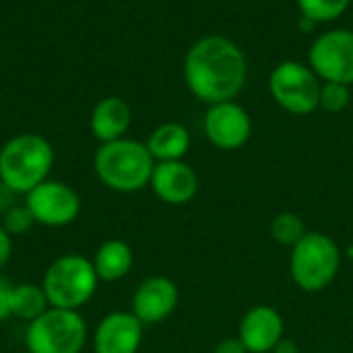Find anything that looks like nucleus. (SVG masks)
<instances>
[{
    "instance_id": "1",
    "label": "nucleus",
    "mask_w": 353,
    "mask_h": 353,
    "mask_svg": "<svg viewBox=\"0 0 353 353\" xmlns=\"http://www.w3.org/2000/svg\"><path fill=\"white\" fill-rule=\"evenodd\" d=\"M188 91L209 105L232 101L246 85V56L223 35H205L190 46L184 58Z\"/></svg>"
},
{
    "instance_id": "2",
    "label": "nucleus",
    "mask_w": 353,
    "mask_h": 353,
    "mask_svg": "<svg viewBox=\"0 0 353 353\" xmlns=\"http://www.w3.org/2000/svg\"><path fill=\"white\" fill-rule=\"evenodd\" d=\"M155 159L145 143L134 139H118L101 143L93 157L95 176L114 192H139L151 182Z\"/></svg>"
},
{
    "instance_id": "3",
    "label": "nucleus",
    "mask_w": 353,
    "mask_h": 353,
    "mask_svg": "<svg viewBox=\"0 0 353 353\" xmlns=\"http://www.w3.org/2000/svg\"><path fill=\"white\" fill-rule=\"evenodd\" d=\"M54 165L50 141L35 132H23L0 147V182L14 194H27L48 180Z\"/></svg>"
},
{
    "instance_id": "4",
    "label": "nucleus",
    "mask_w": 353,
    "mask_h": 353,
    "mask_svg": "<svg viewBox=\"0 0 353 353\" xmlns=\"http://www.w3.org/2000/svg\"><path fill=\"white\" fill-rule=\"evenodd\" d=\"M341 248L323 232H310L292 248L290 273L294 283L306 294L327 290L339 275Z\"/></svg>"
},
{
    "instance_id": "5",
    "label": "nucleus",
    "mask_w": 353,
    "mask_h": 353,
    "mask_svg": "<svg viewBox=\"0 0 353 353\" xmlns=\"http://www.w3.org/2000/svg\"><path fill=\"white\" fill-rule=\"evenodd\" d=\"M97 283L91 259L74 252L52 261L41 279L50 306L62 310H81L95 296Z\"/></svg>"
},
{
    "instance_id": "6",
    "label": "nucleus",
    "mask_w": 353,
    "mask_h": 353,
    "mask_svg": "<svg viewBox=\"0 0 353 353\" xmlns=\"http://www.w3.org/2000/svg\"><path fill=\"white\" fill-rule=\"evenodd\" d=\"M89 329L79 310L48 308L31 321L25 331L29 353H81L87 345Z\"/></svg>"
},
{
    "instance_id": "7",
    "label": "nucleus",
    "mask_w": 353,
    "mask_h": 353,
    "mask_svg": "<svg viewBox=\"0 0 353 353\" xmlns=\"http://www.w3.org/2000/svg\"><path fill=\"white\" fill-rule=\"evenodd\" d=\"M321 87L319 74L298 60L279 62L269 77L273 99L294 116H308L321 108Z\"/></svg>"
},
{
    "instance_id": "8",
    "label": "nucleus",
    "mask_w": 353,
    "mask_h": 353,
    "mask_svg": "<svg viewBox=\"0 0 353 353\" xmlns=\"http://www.w3.org/2000/svg\"><path fill=\"white\" fill-rule=\"evenodd\" d=\"M25 207L31 211L37 225L64 228L79 217L81 196L70 184L48 178L25 194Z\"/></svg>"
},
{
    "instance_id": "9",
    "label": "nucleus",
    "mask_w": 353,
    "mask_h": 353,
    "mask_svg": "<svg viewBox=\"0 0 353 353\" xmlns=\"http://www.w3.org/2000/svg\"><path fill=\"white\" fill-rule=\"evenodd\" d=\"M308 60L323 83L353 85V31L331 29L321 33L310 46Z\"/></svg>"
},
{
    "instance_id": "10",
    "label": "nucleus",
    "mask_w": 353,
    "mask_h": 353,
    "mask_svg": "<svg viewBox=\"0 0 353 353\" xmlns=\"http://www.w3.org/2000/svg\"><path fill=\"white\" fill-rule=\"evenodd\" d=\"M203 130L211 145L221 151L244 147L252 134V118L238 101H221L209 105L203 118Z\"/></svg>"
},
{
    "instance_id": "11",
    "label": "nucleus",
    "mask_w": 353,
    "mask_h": 353,
    "mask_svg": "<svg viewBox=\"0 0 353 353\" xmlns=\"http://www.w3.org/2000/svg\"><path fill=\"white\" fill-rule=\"evenodd\" d=\"M180 302V292L178 285L163 275H153L147 277L145 281L139 283V288L132 294V304L130 312L145 325H161L168 321Z\"/></svg>"
},
{
    "instance_id": "12",
    "label": "nucleus",
    "mask_w": 353,
    "mask_h": 353,
    "mask_svg": "<svg viewBox=\"0 0 353 353\" xmlns=\"http://www.w3.org/2000/svg\"><path fill=\"white\" fill-rule=\"evenodd\" d=\"M145 325L130 310H114L105 314L93 333L95 353H139Z\"/></svg>"
},
{
    "instance_id": "13",
    "label": "nucleus",
    "mask_w": 353,
    "mask_h": 353,
    "mask_svg": "<svg viewBox=\"0 0 353 353\" xmlns=\"http://www.w3.org/2000/svg\"><path fill=\"white\" fill-rule=\"evenodd\" d=\"M238 337L248 353H273L285 337V321L269 304H256L240 321Z\"/></svg>"
},
{
    "instance_id": "14",
    "label": "nucleus",
    "mask_w": 353,
    "mask_h": 353,
    "mask_svg": "<svg viewBox=\"0 0 353 353\" xmlns=\"http://www.w3.org/2000/svg\"><path fill=\"white\" fill-rule=\"evenodd\" d=\"M153 194L165 205H186L199 192V176L184 161H157L149 182Z\"/></svg>"
},
{
    "instance_id": "15",
    "label": "nucleus",
    "mask_w": 353,
    "mask_h": 353,
    "mask_svg": "<svg viewBox=\"0 0 353 353\" xmlns=\"http://www.w3.org/2000/svg\"><path fill=\"white\" fill-rule=\"evenodd\" d=\"M130 122H132L130 105L122 97L110 95L95 103L89 118V128L99 143H110L122 139L130 128Z\"/></svg>"
},
{
    "instance_id": "16",
    "label": "nucleus",
    "mask_w": 353,
    "mask_h": 353,
    "mask_svg": "<svg viewBox=\"0 0 353 353\" xmlns=\"http://www.w3.org/2000/svg\"><path fill=\"white\" fill-rule=\"evenodd\" d=\"M91 263L99 281L114 283V281L124 279L130 273L134 265V252L128 242L112 238L99 244Z\"/></svg>"
},
{
    "instance_id": "17",
    "label": "nucleus",
    "mask_w": 353,
    "mask_h": 353,
    "mask_svg": "<svg viewBox=\"0 0 353 353\" xmlns=\"http://www.w3.org/2000/svg\"><path fill=\"white\" fill-rule=\"evenodd\" d=\"M147 149L157 161H180L190 149V132L184 124L165 122L159 124L147 139Z\"/></svg>"
},
{
    "instance_id": "18",
    "label": "nucleus",
    "mask_w": 353,
    "mask_h": 353,
    "mask_svg": "<svg viewBox=\"0 0 353 353\" xmlns=\"http://www.w3.org/2000/svg\"><path fill=\"white\" fill-rule=\"evenodd\" d=\"M50 308L48 296L39 285L35 283H19L12 288V296H10V316H17L21 321H35L37 316H41L46 310Z\"/></svg>"
},
{
    "instance_id": "19",
    "label": "nucleus",
    "mask_w": 353,
    "mask_h": 353,
    "mask_svg": "<svg viewBox=\"0 0 353 353\" xmlns=\"http://www.w3.org/2000/svg\"><path fill=\"white\" fill-rule=\"evenodd\" d=\"M269 232H271V238L277 244L290 246V248H294L308 234L304 219L298 213H292V211H285V213L275 215L273 221H271V225H269Z\"/></svg>"
},
{
    "instance_id": "20",
    "label": "nucleus",
    "mask_w": 353,
    "mask_h": 353,
    "mask_svg": "<svg viewBox=\"0 0 353 353\" xmlns=\"http://www.w3.org/2000/svg\"><path fill=\"white\" fill-rule=\"evenodd\" d=\"M350 4L352 0H298L302 17L312 19L316 25L339 19L350 8Z\"/></svg>"
},
{
    "instance_id": "21",
    "label": "nucleus",
    "mask_w": 353,
    "mask_h": 353,
    "mask_svg": "<svg viewBox=\"0 0 353 353\" xmlns=\"http://www.w3.org/2000/svg\"><path fill=\"white\" fill-rule=\"evenodd\" d=\"M352 85L343 83H323L321 87V108L329 114L343 112L352 101Z\"/></svg>"
},
{
    "instance_id": "22",
    "label": "nucleus",
    "mask_w": 353,
    "mask_h": 353,
    "mask_svg": "<svg viewBox=\"0 0 353 353\" xmlns=\"http://www.w3.org/2000/svg\"><path fill=\"white\" fill-rule=\"evenodd\" d=\"M35 225V219L31 215V211L25 205H12L4 215H2V228L14 238V236H23L27 234L31 228Z\"/></svg>"
},
{
    "instance_id": "23",
    "label": "nucleus",
    "mask_w": 353,
    "mask_h": 353,
    "mask_svg": "<svg viewBox=\"0 0 353 353\" xmlns=\"http://www.w3.org/2000/svg\"><path fill=\"white\" fill-rule=\"evenodd\" d=\"M12 283L0 275V323L10 316V296H12Z\"/></svg>"
},
{
    "instance_id": "24",
    "label": "nucleus",
    "mask_w": 353,
    "mask_h": 353,
    "mask_svg": "<svg viewBox=\"0 0 353 353\" xmlns=\"http://www.w3.org/2000/svg\"><path fill=\"white\" fill-rule=\"evenodd\" d=\"M213 353H248V350L244 347V343L236 335V337H225V339L217 341Z\"/></svg>"
},
{
    "instance_id": "25",
    "label": "nucleus",
    "mask_w": 353,
    "mask_h": 353,
    "mask_svg": "<svg viewBox=\"0 0 353 353\" xmlns=\"http://www.w3.org/2000/svg\"><path fill=\"white\" fill-rule=\"evenodd\" d=\"M10 256H12V236L0 225V271L6 267Z\"/></svg>"
},
{
    "instance_id": "26",
    "label": "nucleus",
    "mask_w": 353,
    "mask_h": 353,
    "mask_svg": "<svg viewBox=\"0 0 353 353\" xmlns=\"http://www.w3.org/2000/svg\"><path fill=\"white\" fill-rule=\"evenodd\" d=\"M12 196H14V192L8 190V188L0 182V213H2V215L14 205V203H12Z\"/></svg>"
},
{
    "instance_id": "27",
    "label": "nucleus",
    "mask_w": 353,
    "mask_h": 353,
    "mask_svg": "<svg viewBox=\"0 0 353 353\" xmlns=\"http://www.w3.org/2000/svg\"><path fill=\"white\" fill-rule=\"evenodd\" d=\"M273 353H300V350H298V343H296V341L283 337V339L277 343V347L273 350Z\"/></svg>"
},
{
    "instance_id": "28",
    "label": "nucleus",
    "mask_w": 353,
    "mask_h": 353,
    "mask_svg": "<svg viewBox=\"0 0 353 353\" xmlns=\"http://www.w3.org/2000/svg\"><path fill=\"white\" fill-rule=\"evenodd\" d=\"M298 25H300V29H304V31H312V29L316 27V23H314L312 19L302 17V14H300V23H298Z\"/></svg>"
}]
</instances>
